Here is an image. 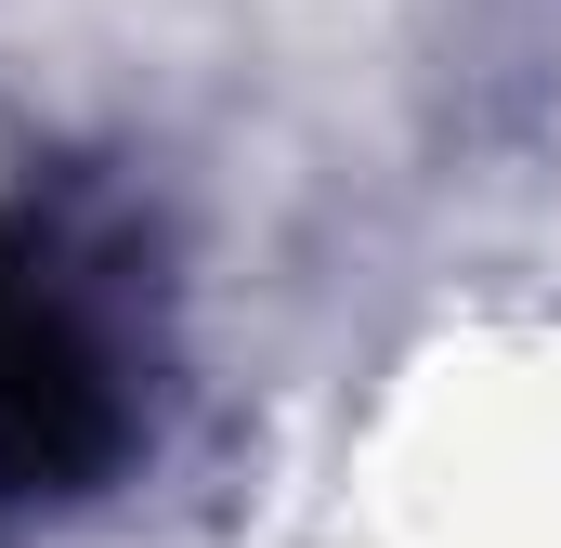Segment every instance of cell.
Instances as JSON below:
<instances>
[{
	"label": "cell",
	"mask_w": 561,
	"mask_h": 548,
	"mask_svg": "<svg viewBox=\"0 0 561 548\" xmlns=\"http://www.w3.org/2000/svg\"><path fill=\"white\" fill-rule=\"evenodd\" d=\"M105 431H118V392H105V340H92V313L66 300L53 262L0 249V483L79 470Z\"/></svg>",
	"instance_id": "cell-1"
}]
</instances>
